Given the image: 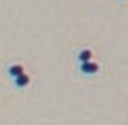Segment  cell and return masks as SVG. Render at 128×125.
Wrapping results in <instances>:
<instances>
[{
  "instance_id": "3957f363",
  "label": "cell",
  "mask_w": 128,
  "mask_h": 125,
  "mask_svg": "<svg viewBox=\"0 0 128 125\" xmlns=\"http://www.w3.org/2000/svg\"><path fill=\"white\" fill-rule=\"evenodd\" d=\"M29 82H31V76L27 73H24V74H20V76H16L14 80H13V83H14V87L16 89H24V87H27L29 85Z\"/></svg>"
},
{
  "instance_id": "277c9868",
  "label": "cell",
  "mask_w": 128,
  "mask_h": 125,
  "mask_svg": "<svg viewBox=\"0 0 128 125\" xmlns=\"http://www.w3.org/2000/svg\"><path fill=\"white\" fill-rule=\"evenodd\" d=\"M92 49H81V51L78 53V64H85V62H90L92 60Z\"/></svg>"
},
{
  "instance_id": "7a4b0ae2",
  "label": "cell",
  "mask_w": 128,
  "mask_h": 125,
  "mask_svg": "<svg viewBox=\"0 0 128 125\" xmlns=\"http://www.w3.org/2000/svg\"><path fill=\"white\" fill-rule=\"evenodd\" d=\"M24 73H25V67L22 64H13V65L7 67V76H9L11 80H14L16 76H20V74H24Z\"/></svg>"
},
{
  "instance_id": "6da1fadb",
  "label": "cell",
  "mask_w": 128,
  "mask_h": 125,
  "mask_svg": "<svg viewBox=\"0 0 128 125\" xmlns=\"http://www.w3.org/2000/svg\"><path fill=\"white\" fill-rule=\"evenodd\" d=\"M80 71H81V74H85V76H92V74H96L99 71V64H96L94 60L80 64Z\"/></svg>"
},
{
  "instance_id": "5b68a950",
  "label": "cell",
  "mask_w": 128,
  "mask_h": 125,
  "mask_svg": "<svg viewBox=\"0 0 128 125\" xmlns=\"http://www.w3.org/2000/svg\"><path fill=\"white\" fill-rule=\"evenodd\" d=\"M119 2H123V0H119Z\"/></svg>"
}]
</instances>
